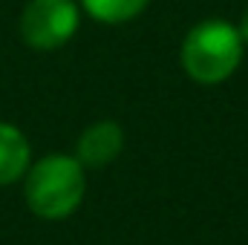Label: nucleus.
<instances>
[{"instance_id":"f257e3e1","label":"nucleus","mask_w":248,"mask_h":245,"mask_svg":"<svg viewBox=\"0 0 248 245\" xmlns=\"http://www.w3.org/2000/svg\"><path fill=\"white\" fill-rule=\"evenodd\" d=\"M243 58V35L225 20H208L187 32L182 44V66L199 84L225 81Z\"/></svg>"},{"instance_id":"f03ea898","label":"nucleus","mask_w":248,"mask_h":245,"mask_svg":"<svg viewBox=\"0 0 248 245\" xmlns=\"http://www.w3.org/2000/svg\"><path fill=\"white\" fill-rule=\"evenodd\" d=\"M84 199V165L69 156L41 159L26 179V202L38 216H69Z\"/></svg>"},{"instance_id":"7ed1b4c3","label":"nucleus","mask_w":248,"mask_h":245,"mask_svg":"<svg viewBox=\"0 0 248 245\" xmlns=\"http://www.w3.org/2000/svg\"><path fill=\"white\" fill-rule=\"evenodd\" d=\"M78 29L72 0H32L20 17V35L35 49H58Z\"/></svg>"},{"instance_id":"20e7f679","label":"nucleus","mask_w":248,"mask_h":245,"mask_svg":"<svg viewBox=\"0 0 248 245\" xmlns=\"http://www.w3.org/2000/svg\"><path fill=\"white\" fill-rule=\"evenodd\" d=\"M124 147V133L119 124L98 122L84 130L78 138V162L84 168H104L110 165Z\"/></svg>"},{"instance_id":"39448f33","label":"nucleus","mask_w":248,"mask_h":245,"mask_svg":"<svg viewBox=\"0 0 248 245\" xmlns=\"http://www.w3.org/2000/svg\"><path fill=\"white\" fill-rule=\"evenodd\" d=\"M29 165V144L12 124H0V184L15 182Z\"/></svg>"},{"instance_id":"423d86ee","label":"nucleus","mask_w":248,"mask_h":245,"mask_svg":"<svg viewBox=\"0 0 248 245\" xmlns=\"http://www.w3.org/2000/svg\"><path fill=\"white\" fill-rule=\"evenodd\" d=\"M81 3L95 20L104 23H124L147 6V0H81Z\"/></svg>"},{"instance_id":"0eeeda50","label":"nucleus","mask_w":248,"mask_h":245,"mask_svg":"<svg viewBox=\"0 0 248 245\" xmlns=\"http://www.w3.org/2000/svg\"><path fill=\"white\" fill-rule=\"evenodd\" d=\"M240 35H243V41H248V9L243 15V20H240Z\"/></svg>"}]
</instances>
